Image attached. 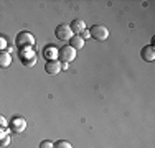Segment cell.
Instances as JSON below:
<instances>
[{"mask_svg":"<svg viewBox=\"0 0 155 148\" xmlns=\"http://www.w3.org/2000/svg\"><path fill=\"white\" fill-rule=\"evenodd\" d=\"M68 69V63H61V71H66Z\"/></svg>","mask_w":155,"mask_h":148,"instance_id":"d6986e66","label":"cell"},{"mask_svg":"<svg viewBox=\"0 0 155 148\" xmlns=\"http://www.w3.org/2000/svg\"><path fill=\"white\" fill-rule=\"evenodd\" d=\"M69 46H71L73 48V50H81V48H84V40L83 38H81V36L79 35H73V38L71 40H69Z\"/></svg>","mask_w":155,"mask_h":148,"instance_id":"30bf717a","label":"cell"},{"mask_svg":"<svg viewBox=\"0 0 155 148\" xmlns=\"http://www.w3.org/2000/svg\"><path fill=\"white\" fill-rule=\"evenodd\" d=\"M7 127H8V120L3 115H0V128H7Z\"/></svg>","mask_w":155,"mask_h":148,"instance_id":"e0dca14e","label":"cell"},{"mask_svg":"<svg viewBox=\"0 0 155 148\" xmlns=\"http://www.w3.org/2000/svg\"><path fill=\"white\" fill-rule=\"evenodd\" d=\"M43 54H45V58L48 59V61H56L58 59V50L54 46H48Z\"/></svg>","mask_w":155,"mask_h":148,"instance_id":"7c38bea8","label":"cell"},{"mask_svg":"<svg viewBox=\"0 0 155 148\" xmlns=\"http://www.w3.org/2000/svg\"><path fill=\"white\" fill-rule=\"evenodd\" d=\"M8 127L12 132L15 133H21L27 130V120H25L23 117H13L12 120L8 122Z\"/></svg>","mask_w":155,"mask_h":148,"instance_id":"8992f818","label":"cell"},{"mask_svg":"<svg viewBox=\"0 0 155 148\" xmlns=\"http://www.w3.org/2000/svg\"><path fill=\"white\" fill-rule=\"evenodd\" d=\"M91 38L97 40V41H106L109 36V30L104 27V25H93V28L89 30Z\"/></svg>","mask_w":155,"mask_h":148,"instance_id":"277c9868","label":"cell"},{"mask_svg":"<svg viewBox=\"0 0 155 148\" xmlns=\"http://www.w3.org/2000/svg\"><path fill=\"white\" fill-rule=\"evenodd\" d=\"M7 46H8V43H7V40L3 38V36H0V51H5Z\"/></svg>","mask_w":155,"mask_h":148,"instance_id":"9a60e30c","label":"cell"},{"mask_svg":"<svg viewBox=\"0 0 155 148\" xmlns=\"http://www.w3.org/2000/svg\"><path fill=\"white\" fill-rule=\"evenodd\" d=\"M12 64V56L7 51H0V69H5Z\"/></svg>","mask_w":155,"mask_h":148,"instance_id":"8fae6325","label":"cell"},{"mask_svg":"<svg viewBox=\"0 0 155 148\" xmlns=\"http://www.w3.org/2000/svg\"><path fill=\"white\" fill-rule=\"evenodd\" d=\"M40 148H53V142H50V140H43V142L40 143Z\"/></svg>","mask_w":155,"mask_h":148,"instance_id":"2e32d148","label":"cell"},{"mask_svg":"<svg viewBox=\"0 0 155 148\" xmlns=\"http://www.w3.org/2000/svg\"><path fill=\"white\" fill-rule=\"evenodd\" d=\"M76 58V50H73L69 44H64L58 50V61L60 63H71L73 59Z\"/></svg>","mask_w":155,"mask_h":148,"instance_id":"7a4b0ae2","label":"cell"},{"mask_svg":"<svg viewBox=\"0 0 155 148\" xmlns=\"http://www.w3.org/2000/svg\"><path fill=\"white\" fill-rule=\"evenodd\" d=\"M81 38H83V40H86V38H91V33H89V30H84V31L81 33Z\"/></svg>","mask_w":155,"mask_h":148,"instance_id":"ac0fdd59","label":"cell"},{"mask_svg":"<svg viewBox=\"0 0 155 148\" xmlns=\"http://www.w3.org/2000/svg\"><path fill=\"white\" fill-rule=\"evenodd\" d=\"M53 148H73V145L66 140H58V142L53 143Z\"/></svg>","mask_w":155,"mask_h":148,"instance_id":"5bb4252c","label":"cell"},{"mask_svg":"<svg viewBox=\"0 0 155 148\" xmlns=\"http://www.w3.org/2000/svg\"><path fill=\"white\" fill-rule=\"evenodd\" d=\"M10 143V135L5 128H0V146H7Z\"/></svg>","mask_w":155,"mask_h":148,"instance_id":"4fadbf2b","label":"cell"},{"mask_svg":"<svg viewBox=\"0 0 155 148\" xmlns=\"http://www.w3.org/2000/svg\"><path fill=\"white\" fill-rule=\"evenodd\" d=\"M17 46L20 48H31L33 44H35V36L31 35L30 31H20L17 35V40H15Z\"/></svg>","mask_w":155,"mask_h":148,"instance_id":"6da1fadb","label":"cell"},{"mask_svg":"<svg viewBox=\"0 0 155 148\" xmlns=\"http://www.w3.org/2000/svg\"><path fill=\"white\" fill-rule=\"evenodd\" d=\"M69 28H71L73 35H79V33H83L86 28V23H84V20H79V18H76V20H73V23L69 25Z\"/></svg>","mask_w":155,"mask_h":148,"instance_id":"9c48e42d","label":"cell"},{"mask_svg":"<svg viewBox=\"0 0 155 148\" xmlns=\"http://www.w3.org/2000/svg\"><path fill=\"white\" fill-rule=\"evenodd\" d=\"M54 35H56V38L60 40V41H69V40L73 38V31H71V28H69V25H66V23L58 25L56 30H54Z\"/></svg>","mask_w":155,"mask_h":148,"instance_id":"5b68a950","label":"cell"},{"mask_svg":"<svg viewBox=\"0 0 155 148\" xmlns=\"http://www.w3.org/2000/svg\"><path fill=\"white\" fill-rule=\"evenodd\" d=\"M20 59H21V64L27 66V68H31L33 64L36 63V54L31 48H21L20 50Z\"/></svg>","mask_w":155,"mask_h":148,"instance_id":"3957f363","label":"cell"},{"mask_svg":"<svg viewBox=\"0 0 155 148\" xmlns=\"http://www.w3.org/2000/svg\"><path fill=\"white\" fill-rule=\"evenodd\" d=\"M140 58L143 59V61H147V63H152L155 61V48L153 46H143L142 48V51H140Z\"/></svg>","mask_w":155,"mask_h":148,"instance_id":"52a82bcc","label":"cell"},{"mask_svg":"<svg viewBox=\"0 0 155 148\" xmlns=\"http://www.w3.org/2000/svg\"><path fill=\"white\" fill-rule=\"evenodd\" d=\"M45 71L46 74H50V76H56L58 72L61 71V63L58 61H48L46 64H45Z\"/></svg>","mask_w":155,"mask_h":148,"instance_id":"ba28073f","label":"cell"}]
</instances>
